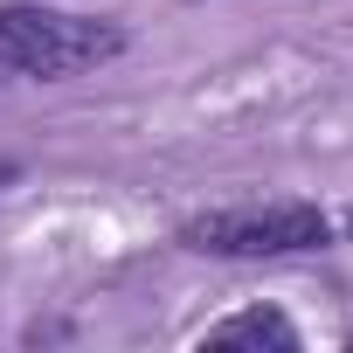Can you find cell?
Masks as SVG:
<instances>
[{
    "label": "cell",
    "instance_id": "obj_1",
    "mask_svg": "<svg viewBox=\"0 0 353 353\" xmlns=\"http://www.w3.org/2000/svg\"><path fill=\"white\" fill-rule=\"evenodd\" d=\"M125 56V28L70 8H0V90L8 83H70Z\"/></svg>",
    "mask_w": 353,
    "mask_h": 353
},
{
    "label": "cell",
    "instance_id": "obj_2",
    "mask_svg": "<svg viewBox=\"0 0 353 353\" xmlns=\"http://www.w3.org/2000/svg\"><path fill=\"white\" fill-rule=\"evenodd\" d=\"M332 243V215L319 201H243V208H208L181 222V250L194 256H229V263H270V256H305Z\"/></svg>",
    "mask_w": 353,
    "mask_h": 353
},
{
    "label": "cell",
    "instance_id": "obj_3",
    "mask_svg": "<svg viewBox=\"0 0 353 353\" xmlns=\"http://www.w3.org/2000/svg\"><path fill=\"white\" fill-rule=\"evenodd\" d=\"M201 346H298V325H291L277 305H250V312H236V319L208 325V332H201Z\"/></svg>",
    "mask_w": 353,
    "mask_h": 353
},
{
    "label": "cell",
    "instance_id": "obj_4",
    "mask_svg": "<svg viewBox=\"0 0 353 353\" xmlns=\"http://www.w3.org/2000/svg\"><path fill=\"white\" fill-rule=\"evenodd\" d=\"M14 173H21V166H14V159H0V188H8V181H14Z\"/></svg>",
    "mask_w": 353,
    "mask_h": 353
}]
</instances>
